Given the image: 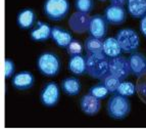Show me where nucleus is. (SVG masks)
<instances>
[{"label":"nucleus","instance_id":"f257e3e1","mask_svg":"<svg viewBox=\"0 0 146 132\" xmlns=\"http://www.w3.org/2000/svg\"><path fill=\"white\" fill-rule=\"evenodd\" d=\"M87 74L94 79L102 81L110 75V57L104 53L86 54Z\"/></svg>","mask_w":146,"mask_h":132},{"label":"nucleus","instance_id":"4468645a","mask_svg":"<svg viewBox=\"0 0 146 132\" xmlns=\"http://www.w3.org/2000/svg\"><path fill=\"white\" fill-rule=\"evenodd\" d=\"M128 61L131 69V74L133 76L138 78L146 70V56L141 52H132L128 57Z\"/></svg>","mask_w":146,"mask_h":132},{"label":"nucleus","instance_id":"a211bd4d","mask_svg":"<svg viewBox=\"0 0 146 132\" xmlns=\"http://www.w3.org/2000/svg\"><path fill=\"white\" fill-rule=\"evenodd\" d=\"M61 89L66 95L76 96L79 95L82 89V85L78 78L76 77H66L61 81Z\"/></svg>","mask_w":146,"mask_h":132},{"label":"nucleus","instance_id":"6ab92c4d","mask_svg":"<svg viewBox=\"0 0 146 132\" xmlns=\"http://www.w3.org/2000/svg\"><path fill=\"white\" fill-rule=\"evenodd\" d=\"M128 12L134 19H141L146 15V0H127Z\"/></svg>","mask_w":146,"mask_h":132},{"label":"nucleus","instance_id":"20e7f679","mask_svg":"<svg viewBox=\"0 0 146 132\" xmlns=\"http://www.w3.org/2000/svg\"><path fill=\"white\" fill-rule=\"evenodd\" d=\"M71 9L68 0H45L43 5L44 15L50 21L58 22L68 17Z\"/></svg>","mask_w":146,"mask_h":132},{"label":"nucleus","instance_id":"39448f33","mask_svg":"<svg viewBox=\"0 0 146 132\" xmlns=\"http://www.w3.org/2000/svg\"><path fill=\"white\" fill-rule=\"evenodd\" d=\"M115 38L122 47L123 52L132 53L137 51L140 45V37L138 33L131 28H124L119 30L115 35Z\"/></svg>","mask_w":146,"mask_h":132},{"label":"nucleus","instance_id":"6e6552de","mask_svg":"<svg viewBox=\"0 0 146 132\" xmlns=\"http://www.w3.org/2000/svg\"><path fill=\"white\" fill-rule=\"evenodd\" d=\"M91 17L89 13L76 11L68 19V26L71 30L76 34H84L89 32Z\"/></svg>","mask_w":146,"mask_h":132},{"label":"nucleus","instance_id":"5701e85b","mask_svg":"<svg viewBox=\"0 0 146 132\" xmlns=\"http://www.w3.org/2000/svg\"><path fill=\"white\" fill-rule=\"evenodd\" d=\"M89 93L92 94L93 96H95V97L99 98V99H104V98L108 95L110 91H108L107 87L105 86V84L103 83V81H102V82H100V83L93 85L92 87L89 89Z\"/></svg>","mask_w":146,"mask_h":132},{"label":"nucleus","instance_id":"cd10ccee","mask_svg":"<svg viewBox=\"0 0 146 132\" xmlns=\"http://www.w3.org/2000/svg\"><path fill=\"white\" fill-rule=\"evenodd\" d=\"M4 69H5V73L4 77L5 79H9L13 76L15 71V61H12L11 59H4Z\"/></svg>","mask_w":146,"mask_h":132},{"label":"nucleus","instance_id":"f3484780","mask_svg":"<svg viewBox=\"0 0 146 132\" xmlns=\"http://www.w3.org/2000/svg\"><path fill=\"white\" fill-rule=\"evenodd\" d=\"M68 71L76 76H82L87 73V65H86V56L82 54L71 55L68 65Z\"/></svg>","mask_w":146,"mask_h":132},{"label":"nucleus","instance_id":"f8f14e48","mask_svg":"<svg viewBox=\"0 0 146 132\" xmlns=\"http://www.w3.org/2000/svg\"><path fill=\"white\" fill-rule=\"evenodd\" d=\"M101 99L95 97L92 94L88 93L81 97L80 100V107L81 110L84 114L87 116H95L98 114L101 108Z\"/></svg>","mask_w":146,"mask_h":132},{"label":"nucleus","instance_id":"a878e982","mask_svg":"<svg viewBox=\"0 0 146 132\" xmlns=\"http://www.w3.org/2000/svg\"><path fill=\"white\" fill-rule=\"evenodd\" d=\"M76 11L90 13L94 8V0H75Z\"/></svg>","mask_w":146,"mask_h":132},{"label":"nucleus","instance_id":"b1692460","mask_svg":"<svg viewBox=\"0 0 146 132\" xmlns=\"http://www.w3.org/2000/svg\"><path fill=\"white\" fill-rule=\"evenodd\" d=\"M135 92H137L136 90V86L132 82H128V81H122V83L119 84V89H117V93L121 94V95L124 96H132L134 95Z\"/></svg>","mask_w":146,"mask_h":132},{"label":"nucleus","instance_id":"7ed1b4c3","mask_svg":"<svg viewBox=\"0 0 146 132\" xmlns=\"http://www.w3.org/2000/svg\"><path fill=\"white\" fill-rule=\"evenodd\" d=\"M106 111L108 116L112 119L115 120L125 119L131 112V103L128 96L115 93L107 101Z\"/></svg>","mask_w":146,"mask_h":132},{"label":"nucleus","instance_id":"ddd939ff","mask_svg":"<svg viewBox=\"0 0 146 132\" xmlns=\"http://www.w3.org/2000/svg\"><path fill=\"white\" fill-rule=\"evenodd\" d=\"M51 28L48 24L38 21L30 32L31 39L35 42H44L51 38Z\"/></svg>","mask_w":146,"mask_h":132},{"label":"nucleus","instance_id":"393cba45","mask_svg":"<svg viewBox=\"0 0 146 132\" xmlns=\"http://www.w3.org/2000/svg\"><path fill=\"white\" fill-rule=\"evenodd\" d=\"M103 83L105 84V86L107 87L110 93H117V89H119V84L122 83V80L117 77L112 76L111 74L107 75L104 79H103Z\"/></svg>","mask_w":146,"mask_h":132},{"label":"nucleus","instance_id":"412c9836","mask_svg":"<svg viewBox=\"0 0 146 132\" xmlns=\"http://www.w3.org/2000/svg\"><path fill=\"white\" fill-rule=\"evenodd\" d=\"M84 49L86 54L100 53L103 52V41L102 39L96 38L94 36H89L85 39L84 42Z\"/></svg>","mask_w":146,"mask_h":132},{"label":"nucleus","instance_id":"c756f323","mask_svg":"<svg viewBox=\"0 0 146 132\" xmlns=\"http://www.w3.org/2000/svg\"><path fill=\"white\" fill-rule=\"evenodd\" d=\"M126 2H127V0H110V4L121 5V6H124Z\"/></svg>","mask_w":146,"mask_h":132},{"label":"nucleus","instance_id":"7c9ffc66","mask_svg":"<svg viewBox=\"0 0 146 132\" xmlns=\"http://www.w3.org/2000/svg\"><path fill=\"white\" fill-rule=\"evenodd\" d=\"M100 2H105V1H106V0H99Z\"/></svg>","mask_w":146,"mask_h":132},{"label":"nucleus","instance_id":"9d476101","mask_svg":"<svg viewBox=\"0 0 146 132\" xmlns=\"http://www.w3.org/2000/svg\"><path fill=\"white\" fill-rule=\"evenodd\" d=\"M108 30V22L104 15H95L91 17L90 26H89V34L99 39L105 38Z\"/></svg>","mask_w":146,"mask_h":132},{"label":"nucleus","instance_id":"aec40b11","mask_svg":"<svg viewBox=\"0 0 146 132\" xmlns=\"http://www.w3.org/2000/svg\"><path fill=\"white\" fill-rule=\"evenodd\" d=\"M103 52L108 57H115L122 54L123 49L115 37H108L103 41Z\"/></svg>","mask_w":146,"mask_h":132},{"label":"nucleus","instance_id":"bb28decb","mask_svg":"<svg viewBox=\"0 0 146 132\" xmlns=\"http://www.w3.org/2000/svg\"><path fill=\"white\" fill-rule=\"evenodd\" d=\"M66 51L70 55H76V54H82L84 46L78 39H73L68 46H66Z\"/></svg>","mask_w":146,"mask_h":132},{"label":"nucleus","instance_id":"423d86ee","mask_svg":"<svg viewBox=\"0 0 146 132\" xmlns=\"http://www.w3.org/2000/svg\"><path fill=\"white\" fill-rule=\"evenodd\" d=\"M60 97V89L58 85L51 81L42 87L40 92V100L41 103L46 108H53L59 101Z\"/></svg>","mask_w":146,"mask_h":132},{"label":"nucleus","instance_id":"0eeeda50","mask_svg":"<svg viewBox=\"0 0 146 132\" xmlns=\"http://www.w3.org/2000/svg\"><path fill=\"white\" fill-rule=\"evenodd\" d=\"M110 74L122 81L126 80L131 74L128 59L122 55L110 57Z\"/></svg>","mask_w":146,"mask_h":132},{"label":"nucleus","instance_id":"f03ea898","mask_svg":"<svg viewBox=\"0 0 146 132\" xmlns=\"http://www.w3.org/2000/svg\"><path fill=\"white\" fill-rule=\"evenodd\" d=\"M37 69L43 76L55 77L60 72L61 59L55 52L45 51L37 59Z\"/></svg>","mask_w":146,"mask_h":132},{"label":"nucleus","instance_id":"4be33fe9","mask_svg":"<svg viewBox=\"0 0 146 132\" xmlns=\"http://www.w3.org/2000/svg\"><path fill=\"white\" fill-rule=\"evenodd\" d=\"M136 90L139 98L146 105V70L137 78Z\"/></svg>","mask_w":146,"mask_h":132},{"label":"nucleus","instance_id":"2eb2a0df","mask_svg":"<svg viewBox=\"0 0 146 132\" xmlns=\"http://www.w3.org/2000/svg\"><path fill=\"white\" fill-rule=\"evenodd\" d=\"M51 39L58 47L66 48L70 42L73 40V36L71 32L66 31V29L58 26H53L51 28Z\"/></svg>","mask_w":146,"mask_h":132},{"label":"nucleus","instance_id":"9b49d317","mask_svg":"<svg viewBox=\"0 0 146 132\" xmlns=\"http://www.w3.org/2000/svg\"><path fill=\"white\" fill-rule=\"evenodd\" d=\"M35 83V77L31 72L23 71L13 75L11 79L12 87L17 90H28L33 87Z\"/></svg>","mask_w":146,"mask_h":132},{"label":"nucleus","instance_id":"dca6fc26","mask_svg":"<svg viewBox=\"0 0 146 132\" xmlns=\"http://www.w3.org/2000/svg\"><path fill=\"white\" fill-rule=\"evenodd\" d=\"M17 26L23 30L32 29L36 24V13L32 8H24L17 13Z\"/></svg>","mask_w":146,"mask_h":132},{"label":"nucleus","instance_id":"1a4fd4ad","mask_svg":"<svg viewBox=\"0 0 146 132\" xmlns=\"http://www.w3.org/2000/svg\"><path fill=\"white\" fill-rule=\"evenodd\" d=\"M104 17L108 24L113 26H121L127 20V10L121 5H108L104 10Z\"/></svg>","mask_w":146,"mask_h":132},{"label":"nucleus","instance_id":"c85d7f7f","mask_svg":"<svg viewBox=\"0 0 146 132\" xmlns=\"http://www.w3.org/2000/svg\"><path fill=\"white\" fill-rule=\"evenodd\" d=\"M140 32L146 38V15L142 17L140 21Z\"/></svg>","mask_w":146,"mask_h":132}]
</instances>
